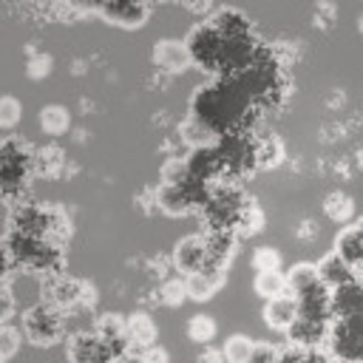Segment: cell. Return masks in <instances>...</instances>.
Returning a JSON list of instances; mask_svg holds the SVG:
<instances>
[{
  "label": "cell",
  "instance_id": "obj_22",
  "mask_svg": "<svg viewBox=\"0 0 363 363\" xmlns=\"http://www.w3.org/2000/svg\"><path fill=\"white\" fill-rule=\"evenodd\" d=\"M250 264L255 272H275V269H281V252L275 247H267V244L255 247L250 255Z\"/></svg>",
  "mask_w": 363,
  "mask_h": 363
},
{
  "label": "cell",
  "instance_id": "obj_29",
  "mask_svg": "<svg viewBox=\"0 0 363 363\" xmlns=\"http://www.w3.org/2000/svg\"><path fill=\"white\" fill-rule=\"evenodd\" d=\"M51 74V57L48 54H34L31 62H28V77L40 79V77H48Z\"/></svg>",
  "mask_w": 363,
  "mask_h": 363
},
{
  "label": "cell",
  "instance_id": "obj_3",
  "mask_svg": "<svg viewBox=\"0 0 363 363\" xmlns=\"http://www.w3.org/2000/svg\"><path fill=\"white\" fill-rule=\"evenodd\" d=\"M28 164L31 159L23 153V147L17 142H3L0 147V193H14L26 184L28 176Z\"/></svg>",
  "mask_w": 363,
  "mask_h": 363
},
{
  "label": "cell",
  "instance_id": "obj_25",
  "mask_svg": "<svg viewBox=\"0 0 363 363\" xmlns=\"http://www.w3.org/2000/svg\"><path fill=\"white\" fill-rule=\"evenodd\" d=\"M20 116H23L20 99L3 94V96H0V128H14V125L20 122Z\"/></svg>",
  "mask_w": 363,
  "mask_h": 363
},
{
  "label": "cell",
  "instance_id": "obj_23",
  "mask_svg": "<svg viewBox=\"0 0 363 363\" xmlns=\"http://www.w3.org/2000/svg\"><path fill=\"white\" fill-rule=\"evenodd\" d=\"M20 346H23L20 329L11 326V323H3V326H0V357H3V360L14 357V354L20 352Z\"/></svg>",
  "mask_w": 363,
  "mask_h": 363
},
{
  "label": "cell",
  "instance_id": "obj_16",
  "mask_svg": "<svg viewBox=\"0 0 363 363\" xmlns=\"http://www.w3.org/2000/svg\"><path fill=\"white\" fill-rule=\"evenodd\" d=\"M284 278H286V295H292V298H298L320 284L315 264H309V261H298L295 267H289V272H284Z\"/></svg>",
  "mask_w": 363,
  "mask_h": 363
},
{
  "label": "cell",
  "instance_id": "obj_7",
  "mask_svg": "<svg viewBox=\"0 0 363 363\" xmlns=\"http://www.w3.org/2000/svg\"><path fill=\"white\" fill-rule=\"evenodd\" d=\"M354 275H360V264H363V224L352 221L346 227H340V233L335 235V250H332Z\"/></svg>",
  "mask_w": 363,
  "mask_h": 363
},
{
  "label": "cell",
  "instance_id": "obj_34",
  "mask_svg": "<svg viewBox=\"0 0 363 363\" xmlns=\"http://www.w3.org/2000/svg\"><path fill=\"white\" fill-rule=\"evenodd\" d=\"M0 363H6V360H3V357H0Z\"/></svg>",
  "mask_w": 363,
  "mask_h": 363
},
{
  "label": "cell",
  "instance_id": "obj_14",
  "mask_svg": "<svg viewBox=\"0 0 363 363\" xmlns=\"http://www.w3.org/2000/svg\"><path fill=\"white\" fill-rule=\"evenodd\" d=\"M346 315H363L360 281H352L329 292V318H346Z\"/></svg>",
  "mask_w": 363,
  "mask_h": 363
},
{
  "label": "cell",
  "instance_id": "obj_10",
  "mask_svg": "<svg viewBox=\"0 0 363 363\" xmlns=\"http://www.w3.org/2000/svg\"><path fill=\"white\" fill-rule=\"evenodd\" d=\"M315 272H318V281H320V286L323 289H340V286H346V284H352V281H360V275H354L335 252H326L318 264H315Z\"/></svg>",
  "mask_w": 363,
  "mask_h": 363
},
{
  "label": "cell",
  "instance_id": "obj_6",
  "mask_svg": "<svg viewBox=\"0 0 363 363\" xmlns=\"http://www.w3.org/2000/svg\"><path fill=\"white\" fill-rule=\"evenodd\" d=\"M173 264L184 278L204 269L207 267V238L199 235V233L179 238L176 247H173Z\"/></svg>",
  "mask_w": 363,
  "mask_h": 363
},
{
  "label": "cell",
  "instance_id": "obj_9",
  "mask_svg": "<svg viewBox=\"0 0 363 363\" xmlns=\"http://www.w3.org/2000/svg\"><path fill=\"white\" fill-rule=\"evenodd\" d=\"M182 281H184V295L190 301H196V303H204V301L216 298V292L224 286L227 275H224V269L204 267V269H199V272H193V275H187Z\"/></svg>",
  "mask_w": 363,
  "mask_h": 363
},
{
  "label": "cell",
  "instance_id": "obj_15",
  "mask_svg": "<svg viewBox=\"0 0 363 363\" xmlns=\"http://www.w3.org/2000/svg\"><path fill=\"white\" fill-rule=\"evenodd\" d=\"M94 335H96L102 343L113 346V349L122 354L125 346H128V337H125V315H119V312H105V315H99L96 323H94Z\"/></svg>",
  "mask_w": 363,
  "mask_h": 363
},
{
  "label": "cell",
  "instance_id": "obj_20",
  "mask_svg": "<svg viewBox=\"0 0 363 363\" xmlns=\"http://www.w3.org/2000/svg\"><path fill=\"white\" fill-rule=\"evenodd\" d=\"M162 176V187H187L190 184V167H187V159H167L159 170Z\"/></svg>",
  "mask_w": 363,
  "mask_h": 363
},
{
  "label": "cell",
  "instance_id": "obj_18",
  "mask_svg": "<svg viewBox=\"0 0 363 363\" xmlns=\"http://www.w3.org/2000/svg\"><path fill=\"white\" fill-rule=\"evenodd\" d=\"M252 292L258 298H264V301L278 298V295H286V278H284V272L281 269H275V272H255Z\"/></svg>",
  "mask_w": 363,
  "mask_h": 363
},
{
  "label": "cell",
  "instance_id": "obj_30",
  "mask_svg": "<svg viewBox=\"0 0 363 363\" xmlns=\"http://www.w3.org/2000/svg\"><path fill=\"white\" fill-rule=\"evenodd\" d=\"M139 363H170V357H167V349H162L159 343H153V346L142 349Z\"/></svg>",
  "mask_w": 363,
  "mask_h": 363
},
{
  "label": "cell",
  "instance_id": "obj_24",
  "mask_svg": "<svg viewBox=\"0 0 363 363\" xmlns=\"http://www.w3.org/2000/svg\"><path fill=\"white\" fill-rule=\"evenodd\" d=\"M235 224L241 227V230H238L241 235H255V233L261 230V224H264V213H261L258 207H252V204H250V207H241Z\"/></svg>",
  "mask_w": 363,
  "mask_h": 363
},
{
  "label": "cell",
  "instance_id": "obj_11",
  "mask_svg": "<svg viewBox=\"0 0 363 363\" xmlns=\"http://www.w3.org/2000/svg\"><path fill=\"white\" fill-rule=\"evenodd\" d=\"M326 326H329V320L295 318V323L286 329L289 346H295V349H320L323 346V337H326Z\"/></svg>",
  "mask_w": 363,
  "mask_h": 363
},
{
  "label": "cell",
  "instance_id": "obj_4",
  "mask_svg": "<svg viewBox=\"0 0 363 363\" xmlns=\"http://www.w3.org/2000/svg\"><path fill=\"white\" fill-rule=\"evenodd\" d=\"M68 360L71 363H111L113 357H119V352L108 343H102L94 332H79L68 340V349H65Z\"/></svg>",
  "mask_w": 363,
  "mask_h": 363
},
{
  "label": "cell",
  "instance_id": "obj_32",
  "mask_svg": "<svg viewBox=\"0 0 363 363\" xmlns=\"http://www.w3.org/2000/svg\"><path fill=\"white\" fill-rule=\"evenodd\" d=\"M298 363H332V360L326 357V352H323V349H301Z\"/></svg>",
  "mask_w": 363,
  "mask_h": 363
},
{
  "label": "cell",
  "instance_id": "obj_26",
  "mask_svg": "<svg viewBox=\"0 0 363 363\" xmlns=\"http://www.w3.org/2000/svg\"><path fill=\"white\" fill-rule=\"evenodd\" d=\"M184 298H187V295H184V281H182V278H173V281H167V284L162 286V303L179 306Z\"/></svg>",
  "mask_w": 363,
  "mask_h": 363
},
{
  "label": "cell",
  "instance_id": "obj_21",
  "mask_svg": "<svg viewBox=\"0 0 363 363\" xmlns=\"http://www.w3.org/2000/svg\"><path fill=\"white\" fill-rule=\"evenodd\" d=\"M252 343H255V340H250V337L241 335V332L230 335V337L224 340V346L218 349V352H221V360H224V363H247V357H250V352H252Z\"/></svg>",
  "mask_w": 363,
  "mask_h": 363
},
{
  "label": "cell",
  "instance_id": "obj_27",
  "mask_svg": "<svg viewBox=\"0 0 363 363\" xmlns=\"http://www.w3.org/2000/svg\"><path fill=\"white\" fill-rule=\"evenodd\" d=\"M247 363H278V349L272 343H252Z\"/></svg>",
  "mask_w": 363,
  "mask_h": 363
},
{
  "label": "cell",
  "instance_id": "obj_19",
  "mask_svg": "<svg viewBox=\"0 0 363 363\" xmlns=\"http://www.w3.org/2000/svg\"><path fill=\"white\" fill-rule=\"evenodd\" d=\"M216 335H218V323H216V318H213V315L199 312V315H193V318L187 320V337H190L193 343L210 346V340H213Z\"/></svg>",
  "mask_w": 363,
  "mask_h": 363
},
{
  "label": "cell",
  "instance_id": "obj_1",
  "mask_svg": "<svg viewBox=\"0 0 363 363\" xmlns=\"http://www.w3.org/2000/svg\"><path fill=\"white\" fill-rule=\"evenodd\" d=\"M332 363H360L363 354V315L329 318L323 346Z\"/></svg>",
  "mask_w": 363,
  "mask_h": 363
},
{
  "label": "cell",
  "instance_id": "obj_12",
  "mask_svg": "<svg viewBox=\"0 0 363 363\" xmlns=\"http://www.w3.org/2000/svg\"><path fill=\"white\" fill-rule=\"evenodd\" d=\"M298 318V306H295V298L292 295H278V298H269L264 301V323L272 329V332H284L295 323Z\"/></svg>",
  "mask_w": 363,
  "mask_h": 363
},
{
  "label": "cell",
  "instance_id": "obj_17",
  "mask_svg": "<svg viewBox=\"0 0 363 363\" xmlns=\"http://www.w3.org/2000/svg\"><path fill=\"white\" fill-rule=\"evenodd\" d=\"M40 128L48 133V136H62L68 128H71V113L65 105H43L40 108Z\"/></svg>",
  "mask_w": 363,
  "mask_h": 363
},
{
  "label": "cell",
  "instance_id": "obj_5",
  "mask_svg": "<svg viewBox=\"0 0 363 363\" xmlns=\"http://www.w3.org/2000/svg\"><path fill=\"white\" fill-rule=\"evenodd\" d=\"M94 11L111 23V26H119V28H142L150 17V6L147 3H99L94 6Z\"/></svg>",
  "mask_w": 363,
  "mask_h": 363
},
{
  "label": "cell",
  "instance_id": "obj_8",
  "mask_svg": "<svg viewBox=\"0 0 363 363\" xmlns=\"http://www.w3.org/2000/svg\"><path fill=\"white\" fill-rule=\"evenodd\" d=\"M150 57H153L156 68H162L167 74H182V71L190 68V54L184 48V40H173V37L156 40Z\"/></svg>",
  "mask_w": 363,
  "mask_h": 363
},
{
  "label": "cell",
  "instance_id": "obj_13",
  "mask_svg": "<svg viewBox=\"0 0 363 363\" xmlns=\"http://www.w3.org/2000/svg\"><path fill=\"white\" fill-rule=\"evenodd\" d=\"M125 337H128V346H136L142 352V349L156 343L159 326L147 312H133V315L125 318Z\"/></svg>",
  "mask_w": 363,
  "mask_h": 363
},
{
  "label": "cell",
  "instance_id": "obj_2",
  "mask_svg": "<svg viewBox=\"0 0 363 363\" xmlns=\"http://www.w3.org/2000/svg\"><path fill=\"white\" fill-rule=\"evenodd\" d=\"M20 335L34 343V346H54L60 337H62V318L54 306H48L45 301L43 303H34L23 312V323H20Z\"/></svg>",
  "mask_w": 363,
  "mask_h": 363
},
{
  "label": "cell",
  "instance_id": "obj_28",
  "mask_svg": "<svg viewBox=\"0 0 363 363\" xmlns=\"http://www.w3.org/2000/svg\"><path fill=\"white\" fill-rule=\"evenodd\" d=\"M14 309H17V301H14V292L9 289V284H0V326L11 320V315H14Z\"/></svg>",
  "mask_w": 363,
  "mask_h": 363
},
{
  "label": "cell",
  "instance_id": "obj_33",
  "mask_svg": "<svg viewBox=\"0 0 363 363\" xmlns=\"http://www.w3.org/2000/svg\"><path fill=\"white\" fill-rule=\"evenodd\" d=\"M199 363H224V360H221V352H207L199 357Z\"/></svg>",
  "mask_w": 363,
  "mask_h": 363
},
{
  "label": "cell",
  "instance_id": "obj_31",
  "mask_svg": "<svg viewBox=\"0 0 363 363\" xmlns=\"http://www.w3.org/2000/svg\"><path fill=\"white\" fill-rule=\"evenodd\" d=\"M11 269H14V255H11L9 244H6V241H0V284H6V281H9Z\"/></svg>",
  "mask_w": 363,
  "mask_h": 363
}]
</instances>
